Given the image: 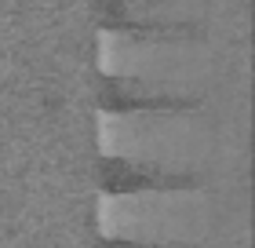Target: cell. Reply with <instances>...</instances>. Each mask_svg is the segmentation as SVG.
Segmentation results:
<instances>
[{"instance_id": "6da1fadb", "label": "cell", "mask_w": 255, "mask_h": 248, "mask_svg": "<svg viewBox=\"0 0 255 248\" xmlns=\"http://www.w3.org/2000/svg\"><path fill=\"white\" fill-rule=\"evenodd\" d=\"M95 183L106 197H135V194H193L204 186V175L193 168H175L164 161H142L106 153L95 164Z\"/></svg>"}, {"instance_id": "7a4b0ae2", "label": "cell", "mask_w": 255, "mask_h": 248, "mask_svg": "<svg viewBox=\"0 0 255 248\" xmlns=\"http://www.w3.org/2000/svg\"><path fill=\"white\" fill-rule=\"evenodd\" d=\"M99 110L106 117H153V121H182L197 110L193 95L146 88L135 77L102 73L99 77Z\"/></svg>"}, {"instance_id": "3957f363", "label": "cell", "mask_w": 255, "mask_h": 248, "mask_svg": "<svg viewBox=\"0 0 255 248\" xmlns=\"http://www.w3.org/2000/svg\"><path fill=\"white\" fill-rule=\"evenodd\" d=\"M99 248H201L190 241H138V238H102Z\"/></svg>"}, {"instance_id": "277c9868", "label": "cell", "mask_w": 255, "mask_h": 248, "mask_svg": "<svg viewBox=\"0 0 255 248\" xmlns=\"http://www.w3.org/2000/svg\"><path fill=\"white\" fill-rule=\"evenodd\" d=\"M190 4H201V0H190Z\"/></svg>"}]
</instances>
